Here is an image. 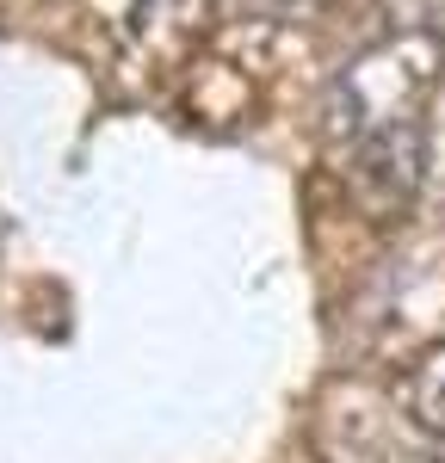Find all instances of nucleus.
<instances>
[{"mask_svg": "<svg viewBox=\"0 0 445 463\" xmlns=\"http://www.w3.org/2000/svg\"><path fill=\"white\" fill-rule=\"evenodd\" d=\"M402 402H408V414H414L421 427L445 439V346L414 358V371L402 377Z\"/></svg>", "mask_w": 445, "mask_h": 463, "instance_id": "obj_1", "label": "nucleus"}, {"mask_svg": "<svg viewBox=\"0 0 445 463\" xmlns=\"http://www.w3.org/2000/svg\"><path fill=\"white\" fill-rule=\"evenodd\" d=\"M266 6H316V0H266Z\"/></svg>", "mask_w": 445, "mask_h": 463, "instance_id": "obj_2", "label": "nucleus"}]
</instances>
